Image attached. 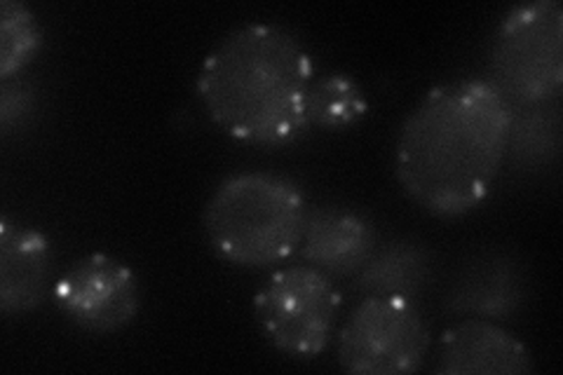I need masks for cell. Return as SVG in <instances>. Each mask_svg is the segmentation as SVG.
Here are the masks:
<instances>
[{
    "mask_svg": "<svg viewBox=\"0 0 563 375\" xmlns=\"http://www.w3.org/2000/svg\"><path fill=\"white\" fill-rule=\"evenodd\" d=\"M432 282V258L422 244L413 240H395L376 246L362 271L355 289L364 296H395L413 300Z\"/></svg>",
    "mask_w": 563,
    "mask_h": 375,
    "instance_id": "obj_12",
    "label": "cell"
},
{
    "mask_svg": "<svg viewBox=\"0 0 563 375\" xmlns=\"http://www.w3.org/2000/svg\"><path fill=\"white\" fill-rule=\"evenodd\" d=\"M428 352L430 329L409 298L364 296L339 333V364L357 375L413 373Z\"/></svg>",
    "mask_w": 563,
    "mask_h": 375,
    "instance_id": "obj_6",
    "label": "cell"
},
{
    "mask_svg": "<svg viewBox=\"0 0 563 375\" xmlns=\"http://www.w3.org/2000/svg\"><path fill=\"white\" fill-rule=\"evenodd\" d=\"M526 273L507 254H484L465 265L446 306L451 312L479 319L512 317L526 302Z\"/></svg>",
    "mask_w": 563,
    "mask_h": 375,
    "instance_id": "obj_11",
    "label": "cell"
},
{
    "mask_svg": "<svg viewBox=\"0 0 563 375\" xmlns=\"http://www.w3.org/2000/svg\"><path fill=\"white\" fill-rule=\"evenodd\" d=\"M33 109L35 92L26 80H22L20 76L3 80V87H0V130H3V136H10L14 130H20L33 115Z\"/></svg>",
    "mask_w": 563,
    "mask_h": 375,
    "instance_id": "obj_16",
    "label": "cell"
},
{
    "mask_svg": "<svg viewBox=\"0 0 563 375\" xmlns=\"http://www.w3.org/2000/svg\"><path fill=\"white\" fill-rule=\"evenodd\" d=\"M339 308V289L314 265L282 267L254 298L263 333L273 348L296 360H312L327 350Z\"/></svg>",
    "mask_w": 563,
    "mask_h": 375,
    "instance_id": "obj_5",
    "label": "cell"
},
{
    "mask_svg": "<svg viewBox=\"0 0 563 375\" xmlns=\"http://www.w3.org/2000/svg\"><path fill=\"white\" fill-rule=\"evenodd\" d=\"M52 275V246L41 230L0 221V310L24 315L45 300Z\"/></svg>",
    "mask_w": 563,
    "mask_h": 375,
    "instance_id": "obj_9",
    "label": "cell"
},
{
    "mask_svg": "<svg viewBox=\"0 0 563 375\" xmlns=\"http://www.w3.org/2000/svg\"><path fill=\"white\" fill-rule=\"evenodd\" d=\"M312 82V59L294 33L275 24H246L209 52L198 97L228 136L254 146H285L310 130Z\"/></svg>",
    "mask_w": 563,
    "mask_h": 375,
    "instance_id": "obj_2",
    "label": "cell"
},
{
    "mask_svg": "<svg viewBox=\"0 0 563 375\" xmlns=\"http://www.w3.org/2000/svg\"><path fill=\"white\" fill-rule=\"evenodd\" d=\"M493 87L512 109L561 101L563 8L536 0L505 14L490 45Z\"/></svg>",
    "mask_w": 563,
    "mask_h": 375,
    "instance_id": "obj_4",
    "label": "cell"
},
{
    "mask_svg": "<svg viewBox=\"0 0 563 375\" xmlns=\"http://www.w3.org/2000/svg\"><path fill=\"white\" fill-rule=\"evenodd\" d=\"M43 47V29L22 0L0 3V80L16 78Z\"/></svg>",
    "mask_w": 563,
    "mask_h": 375,
    "instance_id": "obj_14",
    "label": "cell"
},
{
    "mask_svg": "<svg viewBox=\"0 0 563 375\" xmlns=\"http://www.w3.org/2000/svg\"><path fill=\"white\" fill-rule=\"evenodd\" d=\"M366 113V99L360 85L347 76H324L314 80L308 95L310 128L341 130Z\"/></svg>",
    "mask_w": 563,
    "mask_h": 375,
    "instance_id": "obj_15",
    "label": "cell"
},
{
    "mask_svg": "<svg viewBox=\"0 0 563 375\" xmlns=\"http://www.w3.org/2000/svg\"><path fill=\"white\" fill-rule=\"evenodd\" d=\"M308 202L287 176L268 172L235 174L205 207V235L214 252L240 267H268L298 252Z\"/></svg>",
    "mask_w": 563,
    "mask_h": 375,
    "instance_id": "obj_3",
    "label": "cell"
},
{
    "mask_svg": "<svg viewBox=\"0 0 563 375\" xmlns=\"http://www.w3.org/2000/svg\"><path fill=\"white\" fill-rule=\"evenodd\" d=\"M561 101L512 109L507 132V155L521 169L548 167L561 153Z\"/></svg>",
    "mask_w": 563,
    "mask_h": 375,
    "instance_id": "obj_13",
    "label": "cell"
},
{
    "mask_svg": "<svg viewBox=\"0 0 563 375\" xmlns=\"http://www.w3.org/2000/svg\"><path fill=\"white\" fill-rule=\"evenodd\" d=\"M512 109L488 78L439 85L404 120L395 172L399 186L442 219L465 217L496 186Z\"/></svg>",
    "mask_w": 563,
    "mask_h": 375,
    "instance_id": "obj_1",
    "label": "cell"
},
{
    "mask_svg": "<svg viewBox=\"0 0 563 375\" xmlns=\"http://www.w3.org/2000/svg\"><path fill=\"white\" fill-rule=\"evenodd\" d=\"M376 230L362 213L322 207L308 211L301 238L303 258L331 275H355L376 252Z\"/></svg>",
    "mask_w": 563,
    "mask_h": 375,
    "instance_id": "obj_10",
    "label": "cell"
},
{
    "mask_svg": "<svg viewBox=\"0 0 563 375\" xmlns=\"http://www.w3.org/2000/svg\"><path fill=\"white\" fill-rule=\"evenodd\" d=\"M533 371V354L517 335L490 319L467 317L439 341L437 373L446 375H521Z\"/></svg>",
    "mask_w": 563,
    "mask_h": 375,
    "instance_id": "obj_8",
    "label": "cell"
},
{
    "mask_svg": "<svg viewBox=\"0 0 563 375\" xmlns=\"http://www.w3.org/2000/svg\"><path fill=\"white\" fill-rule=\"evenodd\" d=\"M57 308L90 333H113L139 312V279L132 267L106 254L80 258L55 284Z\"/></svg>",
    "mask_w": 563,
    "mask_h": 375,
    "instance_id": "obj_7",
    "label": "cell"
}]
</instances>
